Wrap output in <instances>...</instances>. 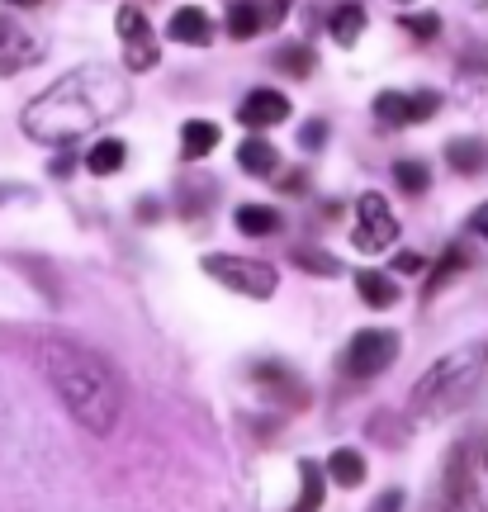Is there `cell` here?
<instances>
[{"instance_id":"1","label":"cell","mask_w":488,"mask_h":512,"mask_svg":"<svg viewBox=\"0 0 488 512\" xmlns=\"http://www.w3.org/2000/svg\"><path fill=\"white\" fill-rule=\"evenodd\" d=\"M128 110V86L119 72L109 67H76L62 81H53L48 91L24 105V133L34 143L48 147H72L86 133L105 128L109 119H119Z\"/></svg>"},{"instance_id":"2","label":"cell","mask_w":488,"mask_h":512,"mask_svg":"<svg viewBox=\"0 0 488 512\" xmlns=\"http://www.w3.org/2000/svg\"><path fill=\"white\" fill-rule=\"evenodd\" d=\"M38 356H43V370H48V384L57 389V399L67 403V413L95 437L114 432V422H119V380H114V370L86 347L67 342V337H48L38 347Z\"/></svg>"},{"instance_id":"3","label":"cell","mask_w":488,"mask_h":512,"mask_svg":"<svg viewBox=\"0 0 488 512\" xmlns=\"http://www.w3.org/2000/svg\"><path fill=\"white\" fill-rule=\"evenodd\" d=\"M479 375H484V370H479V356H474V351L441 356V361L413 384V413L417 418H446V413H455L460 403L474 399Z\"/></svg>"},{"instance_id":"4","label":"cell","mask_w":488,"mask_h":512,"mask_svg":"<svg viewBox=\"0 0 488 512\" xmlns=\"http://www.w3.org/2000/svg\"><path fill=\"white\" fill-rule=\"evenodd\" d=\"M204 271L214 275L218 285H228L233 294H247V299H271L275 285H280L275 266H266V261H252V256L214 252V256H204Z\"/></svg>"},{"instance_id":"5","label":"cell","mask_w":488,"mask_h":512,"mask_svg":"<svg viewBox=\"0 0 488 512\" xmlns=\"http://www.w3.org/2000/svg\"><path fill=\"white\" fill-rule=\"evenodd\" d=\"M398 356V332H384V328H365L356 332L342 351V370L351 380H375L384 370L394 366Z\"/></svg>"},{"instance_id":"6","label":"cell","mask_w":488,"mask_h":512,"mask_svg":"<svg viewBox=\"0 0 488 512\" xmlns=\"http://www.w3.org/2000/svg\"><path fill=\"white\" fill-rule=\"evenodd\" d=\"M398 242V219L394 209L384 204V195L375 190H365L361 200H356V228H351V247L365 256L384 252V247H394Z\"/></svg>"},{"instance_id":"7","label":"cell","mask_w":488,"mask_h":512,"mask_svg":"<svg viewBox=\"0 0 488 512\" xmlns=\"http://www.w3.org/2000/svg\"><path fill=\"white\" fill-rule=\"evenodd\" d=\"M114 29H119V43H124V67L128 72H152L157 67V34L138 5H119L114 15Z\"/></svg>"},{"instance_id":"8","label":"cell","mask_w":488,"mask_h":512,"mask_svg":"<svg viewBox=\"0 0 488 512\" xmlns=\"http://www.w3.org/2000/svg\"><path fill=\"white\" fill-rule=\"evenodd\" d=\"M441 110V95L436 91H380L375 95V119L384 128H408V124H422V119H432Z\"/></svg>"},{"instance_id":"9","label":"cell","mask_w":488,"mask_h":512,"mask_svg":"<svg viewBox=\"0 0 488 512\" xmlns=\"http://www.w3.org/2000/svg\"><path fill=\"white\" fill-rule=\"evenodd\" d=\"M285 10H290V0H233L228 5V38L247 43L261 29H275L285 19Z\"/></svg>"},{"instance_id":"10","label":"cell","mask_w":488,"mask_h":512,"mask_svg":"<svg viewBox=\"0 0 488 512\" xmlns=\"http://www.w3.org/2000/svg\"><path fill=\"white\" fill-rule=\"evenodd\" d=\"M38 57H43V48H38V38L19 24V19L0 15V76H15L24 72V67H34Z\"/></svg>"},{"instance_id":"11","label":"cell","mask_w":488,"mask_h":512,"mask_svg":"<svg viewBox=\"0 0 488 512\" xmlns=\"http://www.w3.org/2000/svg\"><path fill=\"white\" fill-rule=\"evenodd\" d=\"M237 119H242V128H275L290 119V100L280 91H271V86H261V91H252L237 105Z\"/></svg>"},{"instance_id":"12","label":"cell","mask_w":488,"mask_h":512,"mask_svg":"<svg viewBox=\"0 0 488 512\" xmlns=\"http://www.w3.org/2000/svg\"><path fill=\"white\" fill-rule=\"evenodd\" d=\"M252 380L266 389V394H275V399H285L290 408H299V403L308 399L304 384H299V375H294L290 366H280V361H256L252 366Z\"/></svg>"},{"instance_id":"13","label":"cell","mask_w":488,"mask_h":512,"mask_svg":"<svg viewBox=\"0 0 488 512\" xmlns=\"http://www.w3.org/2000/svg\"><path fill=\"white\" fill-rule=\"evenodd\" d=\"M166 34L176 38V43L204 48V43H214V19H209V10H199V5H181L171 15V24H166Z\"/></svg>"},{"instance_id":"14","label":"cell","mask_w":488,"mask_h":512,"mask_svg":"<svg viewBox=\"0 0 488 512\" xmlns=\"http://www.w3.org/2000/svg\"><path fill=\"white\" fill-rule=\"evenodd\" d=\"M327 494V465H313V460H299V498H294L290 512H318Z\"/></svg>"},{"instance_id":"15","label":"cell","mask_w":488,"mask_h":512,"mask_svg":"<svg viewBox=\"0 0 488 512\" xmlns=\"http://www.w3.org/2000/svg\"><path fill=\"white\" fill-rule=\"evenodd\" d=\"M446 162L460 176H479V171H488V143L484 138H451L446 143Z\"/></svg>"},{"instance_id":"16","label":"cell","mask_w":488,"mask_h":512,"mask_svg":"<svg viewBox=\"0 0 488 512\" xmlns=\"http://www.w3.org/2000/svg\"><path fill=\"white\" fill-rule=\"evenodd\" d=\"M327 479L342 484V489H361L365 484V456L356 451V446H337L332 460H327Z\"/></svg>"},{"instance_id":"17","label":"cell","mask_w":488,"mask_h":512,"mask_svg":"<svg viewBox=\"0 0 488 512\" xmlns=\"http://www.w3.org/2000/svg\"><path fill=\"white\" fill-rule=\"evenodd\" d=\"M237 166H242L247 176H275V171H280V152H275L266 138H247V143L237 147Z\"/></svg>"},{"instance_id":"18","label":"cell","mask_w":488,"mask_h":512,"mask_svg":"<svg viewBox=\"0 0 488 512\" xmlns=\"http://www.w3.org/2000/svg\"><path fill=\"white\" fill-rule=\"evenodd\" d=\"M233 223L247 238H271V233H280V209H271V204H242L233 214Z\"/></svg>"},{"instance_id":"19","label":"cell","mask_w":488,"mask_h":512,"mask_svg":"<svg viewBox=\"0 0 488 512\" xmlns=\"http://www.w3.org/2000/svg\"><path fill=\"white\" fill-rule=\"evenodd\" d=\"M214 147H218V124H209V119H190V124L181 128V157L185 162L209 157Z\"/></svg>"},{"instance_id":"20","label":"cell","mask_w":488,"mask_h":512,"mask_svg":"<svg viewBox=\"0 0 488 512\" xmlns=\"http://www.w3.org/2000/svg\"><path fill=\"white\" fill-rule=\"evenodd\" d=\"M356 294L365 299V309H394L398 304V285L380 271H361L356 275Z\"/></svg>"},{"instance_id":"21","label":"cell","mask_w":488,"mask_h":512,"mask_svg":"<svg viewBox=\"0 0 488 512\" xmlns=\"http://www.w3.org/2000/svg\"><path fill=\"white\" fill-rule=\"evenodd\" d=\"M327 34L337 38L342 48L361 43V34H365V10H361V5H337V10H332V19H327Z\"/></svg>"},{"instance_id":"22","label":"cell","mask_w":488,"mask_h":512,"mask_svg":"<svg viewBox=\"0 0 488 512\" xmlns=\"http://www.w3.org/2000/svg\"><path fill=\"white\" fill-rule=\"evenodd\" d=\"M124 162H128V147L119 143V138H100V143L86 152V171H91V176H114Z\"/></svg>"},{"instance_id":"23","label":"cell","mask_w":488,"mask_h":512,"mask_svg":"<svg viewBox=\"0 0 488 512\" xmlns=\"http://www.w3.org/2000/svg\"><path fill=\"white\" fill-rule=\"evenodd\" d=\"M465 266H470V256L460 252V247H446V256L436 261L432 280H427V299H432L436 290H446V285H451V280H455V275H460V271H465Z\"/></svg>"},{"instance_id":"24","label":"cell","mask_w":488,"mask_h":512,"mask_svg":"<svg viewBox=\"0 0 488 512\" xmlns=\"http://www.w3.org/2000/svg\"><path fill=\"white\" fill-rule=\"evenodd\" d=\"M275 67L285 76H299V81H304V76L318 67V57H313V48H304V43H290V48L275 53Z\"/></svg>"},{"instance_id":"25","label":"cell","mask_w":488,"mask_h":512,"mask_svg":"<svg viewBox=\"0 0 488 512\" xmlns=\"http://www.w3.org/2000/svg\"><path fill=\"white\" fill-rule=\"evenodd\" d=\"M294 266L308 271V275H327V280H332V275H342V261H337V256H327V252H318V247H299V252H294Z\"/></svg>"},{"instance_id":"26","label":"cell","mask_w":488,"mask_h":512,"mask_svg":"<svg viewBox=\"0 0 488 512\" xmlns=\"http://www.w3.org/2000/svg\"><path fill=\"white\" fill-rule=\"evenodd\" d=\"M394 185L403 195H422V190L432 185V171L422 162H394Z\"/></svg>"},{"instance_id":"27","label":"cell","mask_w":488,"mask_h":512,"mask_svg":"<svg viewBox=\"0 0 488 512\" xmlns=\"http://www.w3.org/2000/svg\"><path fill=\"white\" fill-rule=\"evenodd\" d=\"M398 24H403L413 38H436V34H441V19H436V15H403Z\"/></svg>"},{"instance_id":"28","label":"cell","mask_w":488,"mask_h":512,"mask_svg":"<svg viewBox=\"0 0 488 512\" xmlns=\"http://www.w3.org/2000/svg\"><path fill=\"white\" fill-rule=\"evenodd\" d=\"M323 143H327V124H323V119H308V124L299 128V147H308V152H318Z\"/></svg>"},{"instance_id":"29","label":"cell","mask_w":488,"mask_h":512,"mask_svg":"<svg viewBox=\"0 0 488 512\" xmlns=\"http://www.w3.org/2000/svg\"><path fill=\"white\" fill-rule=\"evenodd\" d=\"M422 266H427V261H422L417 252H398V256H394V271H403V275H417Z\"/></svg>"},{"instance_id":"30","label":"cell","mask_w":488,"mask_h":512,"mask_svg":"<svg viewBox=\"0 0 488 512\" xmlns=\"http://www.w3.org/2000/svg\"><path fill=\"white\" fill-rule=\"evenodd\" d=\"M470 233H474V238H484V242H488V204H479V209L470 214Z\"/></svg>"},{"instance_id":"31","label":"cell","mask_w":488,"mask_h":512,"mask_svg":"<svg viewBox=\"0 0 488 512\" xmlns=\"http://www.w3.org/2000/svg\"><path fill=\"white\" fill-rule=\"evenodd\" d=\"M403 508V489H389V494H380V503H375V512H398Z\"/></svg>"},{"instance_id":"32","label":"cell","mask_w":488,"mask_h":512,"mask_svg":"<svg viewBox=\"0 0 488 512\" xmlns=\"http://www.w3.org/2000/svg\"><path fill=\"white\" fill-rule=\"evenodd\" d=\"M157 214H162V209H157V200H143V204H138V219H157Z\"/></svg>"},{"instance_id":"33","label":"cell","mask_w":488,"mask_h":512,"mask_svg":"<svg viewBox=\"0 0 488 512\" xmlns=\"http://www.w3.org/2000/svg\"><path fill=\"white\" fill-rule=\"evenodd\" d=\"M72 166H76V157H72V152H67V157H57V162H53V171H57V176H67Z\"/></svg>"},{"instance_id":"34","label":"cell","mask_w":488,"mask_h":512,"mask_svg":"<svg viewBox=\"0 0 488 512\" xmlns=\"http://www.w3.org/2000/svg\"><path fill=\"white\" fill-rule=\"evenodd\" d=\"M10 195H19V185H0V204L10 200Z\"/></svg>"},{"instance_id":"35","label":"cell","mask_w":488,"mask_h":512,"mask_svg":"<svg viewBox=\"0 0 488 512\" xmlns=\"http://www.w3.org/2000/svg\"><path fill=\"white\" fill-rule=\"evenodd\" d=\"M5 5H19V10H29V5H38V0H5Z\"/></svg>"},{"instance_id":"36","label":"cell","mask_w":488,"mask_h":512,"mask_svg":"<svg viewBox=\"0 0 488 512\" xmlns=\"http://www.w3.org/2000/svg\"><path fill=\"white\" fill-rule=\"evenodd\" d=\"M398 5H413V0H398Z\"/></svg>"}]
</instances>
